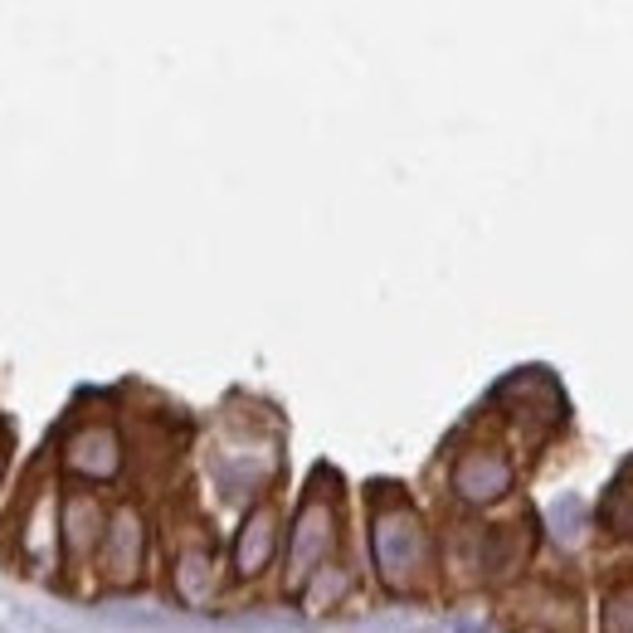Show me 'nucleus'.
Wrapping results in <instances>:
<instances>
[{"mask_svg": "<svg viewBox=\"0 0 633 633\" xmlns=\"http://www.w3.org/2000/svg\"><path fill=\"white\" fill-rule=\"evenodd\" d=\"M370 502H376V497H370ZM370 556H376V575L395 595L414 590V585L424 580L434 546H429L420 512H414L404 497L376 502V512H370Z\"/></svg>", "mask_w": 633, "mask_h": 633, "instance_id": "f257e3e1", "label": "nucleus"}, {"mask_svg": "<svg viewBox=\"0 0 633 633\" xmlns=\"http://www.w3.org/2000/svg\"><path fill=\"white\" fill-rule=\"evenodd\" d=\"M492 404H502L507 420L522 429L526 438H536V444H541L546 434H556V429L565 424V414H570L560 380L551 376L546 366L512 370V376H507L502 386L492 390Z\"/></svg>", "mask_w": 633, "mask_h": 633, "instance_id": "f03ea898", "label": "nucleus"}, {"mask_svg": "<svg viewBox=\"0 0 633 633\" xmlns=\"http://www.w3.org/2000/svg\"><path fill=\"white\" fill-rule=\"evenodd\" d=\"M322 478L326 473H316L308 497H302L298 517H292V531H288V585L292 590H308V580L316 570H322V560L332 556L336 546V526H342V517H336V497L322 492Z\"/></svg>", "mask_w": 633, "mask_h": 633, "instance_id": "7ed1b4c3", "label": "nucleus"}, {"mask_svg": "<svg viewBox=\"0 0 633 633\" xmlns=\"http://www.w3.org/2000/svg\"><path fill=\"white\" fill-rule=\"evenodd\" d=\"M454 497L458 502H468V507H492V502H502L507 492H512V482H517V468H512V458L502 454V448H492V444H482V448H468V454H458L454 463Z\"/></svg>", "mask_w": 633, "mask_h": 633, "instance_id": "20e7f679", "label": "nucleus"}, {"mask_svg": "<svg viewBox=\"0 0 633 633\" xmlns=\"http://www.w3.org/2000/svg\"><path fill=\"white\" fill-rule=\"evenodd\" d=\"M512 629L517 633H580V599L560 585H522L512 595Z\"/></svg>", "mask_w": 633, "mask_h": 633, "instance_id": "39448f33", "label": "nucleus"}, {"mask_svg": "<svg viewBox=\"0 0 633 633\" xmlns=\"http://www.w3.org/2000/svg\"><path fill=\"white\" fill-rule=\"evenodd\" d=\"M64 463H69V473H78V478H118L122 468V438L118 429L93 420V424H78L69 434V444H64Z\"/></svg>", "mask_w": 633, "mask_h": 633, "instance_id": "423d86ee", "label": "nucleus"}, {"mask_svg": "<svg viewBox=\"0 0 633 633\" xmlns=\"http://www.w3.org/2000/svg\"><path fill=\"white\" fill-rule=\"evenodd\" d=\"M531 551H536V517L507 522V526H482L478 541H473V570L507 575V570H517Z\"/></svg>", "mask_w": 633, "mask_h": 633, "instance_id": "0eeeda50", "label": "nucleus"}, {"mask_svg": "<svg viewBox=\"0 0 633 633\" xmlns=\"http://www.w3.org/2000/svg\"><path fill=\"white\" fill-rule=\"evenodd\" d=\"M274 551H278V507L264 502L244 517L240 536H234V575H240V580L264 575L268 560H274Z\"/></svg>", "mask_w": 633, "mask_h": 633, "instance_id": "6e6552de", "label": "nucleus"}, {"mask_svg": "<svg viewBox=\"0 0 633 633\" xmlns=\"http://www.w3.org/2000/svg\"><path fill=\"white\" fill-rule=\"evenodd\" d=\"M142 556H146V526L132 507H122V512H112L108 536H103V570L118 585H127V580H137Z\"/></svg>", "mask_w": 633, "mask_h": 633, "instance_id": "1a4fd4ad", "label": "nucleus"}, {"mask_svg": "<svg viewBox=\"0 0 633 633\" xmlns=\"http://www.w3.org/2000/svg\"><path fill=\"white\" fill-rule=\"evenodd\" d=\"M599 526L614 541H633V458L609 478L604 497H599Z\"/></svg>", "mask_w": 633, "mask_h": 633, "instance_id": "9d476101", "label": "nucleus"}, {"mask_svg": "<svg viewBox=\"0 0 633 633\" xmlns=\"http://www.w3.org/2000/svg\"><path fill=\"white\" fill-rule=\"evenodd\" d=\"M108 526H103V507L93 502V497H69L64 502V546L74 551V556H84V551H93V541H103Z\"/></svg>", "mask_w": 633, "mask_h": 633, "instance_id": "9b49d317", "label": "nucleus"}, {"mask_svg": "<svg viewBox=\"0 0 633 633\" xmlns=\"http://www.w3.org/2000/svg\"><path fill=\"white\" fill-rule=\"evenodd\" d=\"M214 565H210V556L206 551H186V556L176 560V590H180V599L186 604H210V595H214Z\"/></svg>", "mask_w": 633, "mask_h": 633, "instance_id": "f8f14e48", "label": "nucleus"}, {"mask_svg": "<svg viewBox=\"0 0 633 633\" xmlns=\"http://www.w3.org/2000/svg\"><path fill=\"white\" fill-rule=\"evenodd\" d=\"M599 629L604 633H633V580H614L599 599Z\"/></svg>", "mask_w": 633, "mask_h": 633, "instance_id": "ddd939ff", "label": "nucleus"}, {"mask_svg": "<svg viewBox=\"0 0 633 633\" xmlns=\"http://www.w3.org/2000/svg\"><path fill=\"white\" fill-rule=\"evenodd\" d=\"M346 575H342V565H336V575H322V580H308V609L316 614L322 604H332V599H342L346 595Z\"/></svg>", "mask_w": 633, "mask_h": 633, "instance_id": "4468645a", "label": "nucleus"}, {"mask_svg": "<svg viewBox=\"0 0 633 633\" xmlns=\"http://www.w3.org/2000/svg\"><path fill=\"white\" fill-rule=\"evenodd\" d=\"M0 468H5V424H0Z\"/></svg>", "mask_w": 633, "mask_h": 633, "instance_id": "2eb2a0df", "label": "nucleus"}, {"mask_svg": "<svg viewBox=\"0 0 633 633\" xmlns=\"http://www.w3.org/2000/svg\"><path fill=\"white\" fill-rule=\"evenodd\" d=\"M463 633H482V629H463Z\"/></svg>", "mask_w": 633, "mask_h": 633, "instance_id": "dca6fc26", "label": "nucleus"}]
</instances>
